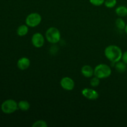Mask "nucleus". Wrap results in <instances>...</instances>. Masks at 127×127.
I'll use <instances>...</instances> for the list:
<instances>
[{
  "instance_id": "1",
  "label": "nucleus",
  "mask_w": 127,
  "mask_h": 127,
  "mask_svg": "<svg viewBox=\"0 0 127 127\" xmlns=\"http://www.w3.org/2000/svg\"><path fill=\"white\" fill-rule=\"evenodd\" d=\"M104 55L107 59L109 60L110 62L115 63L121 60L123 52L119 46L115 45H110L104 50Z\"/></svg>"
},
{
  "instance_id": "2",
  "label": "nucleus",
  "mask_w": 127,
  "mask_h": 127,
  "mask_svg": "<svg viewBox=\"0 0 127 127\" xmlns=\"http://www.w3.org/2000/svg\"><path fill=\"white\" fill-rule=\"evenodd\" d=\"M112 74V69L108 64H99L94 68V76L100 79H105Z\"/></svg>"
},
{
  "instance_id": "3",
  "label": "nucleus",
  "mask_w": 127,
  "mask_h": 127,
  "mask_svg": "<svg viewBox=\"0 0 127 127\" xmlns=\"http://www.w3.org/2000/svg\"><path fill=\"white\" fill-rule=\"evenodd\" d=\"M45 38L49 43L55 44L61 39V33L59 30L55 27H51L45 32Z\"/></svg>"
},
{
  "instance_id": "4",
  "label": "nucleus",
  "mask_w": 127,
  "mask_h": 127,
  "mask_svg": "<svg viewBox=\"0 0 127 127\" xmlns=\"http://www.w3.org/2000/svg\"><path fill=\"white\" fill-rule=\"evenodd\" d=\"M2 112L6 114H11L16 111L18 108V103L13 99H7L4 101L1 106Z\"/></svg>"
},
{
  "instance_id": "5",
  "label": "nucleus",
  "mask_w": 127,
  "mask_h": 127,
  "mask_svg": "<svg viewBox=\"0 0 127 127\" xmlns=\"http://www.w3.org/2000/svg\"><path fill=\"white\" fill-rule=\"evenodd\" d=\"M42 16L37 12H32L29 14L26 18V25L29 27H35L40 24Z\"/></svg>"
},
{
  "instance_id": "6",
  "label": "nucleus",
  "mask_w": 127,
  "mask_h": 127,
  "mask_svg": "<svg viewBox=\"0 0 127 127\" xmlns=\"http://www.w3.org/2000/svg\"><path fill=\"white\" fill-rule=\"evenodd\" d=\"M31 42L33 47H35V48H41L44 45V36L40 32H36L32 35V38H31Z\"/></svg>"
},
{
  "instance_id": "7",
  "label": "nucleus",
  "mask_w": 127,
  "mask_h": 127,
  "mask_svg": "<svg viewBox=\"0 0 127 127\" xmlns=\"http://www.w3.org/2000/svg\"><path fill=\"white\" fill-rule=\"evenodd\" d=\"M81 94L84 97L91 100H96L99 97L97 91L92 88H84L82 90Z\"/></svg>"
},
{
  "instance_id": "8",
  "label": "nucleus",
  "mask_w": 127,
  "mask_h": 127,
  "mask_svg": "<svg viewBox=\"0 0 127 127\" xmlns=\"http://www.w3.org/2000/svg\"><path fill=\"white\" fill-rule=\"evenodd\" d=\"M60 86L64 90L70 91L73 90V89L74 88L75 83L72 78L66 76L62 78L60 80Z\"/></svg>"
},
{
  "instance_id": "9",
  "label": "nucleus",
  "mask_w": 127,
  "mask_h": 127,
  "mask_svg": "<svg viewBox=\"0 0 127 127\" xmlns=\"http://www.w3.org/2000/svg\"><path fill=\"white\" fill-rule=\"evenodd\" d=\"M30 65H31V61L27 57H22L17 61V68L21 70H26L28 69Z\"/></svg>"
},
{
  "instance_id": "10",
  "label": "nucleus",
  "mask_w": 127,
  "mask_h": 127,
  "mask_svg": "<svg viewBox=\"0 0 127 127\" xmlns=\"http://www.w3.org/2000/svg\"><path fill=\"white\" fill-rule=\"evenodd\" d=\"M81 72L83 76L86 78H92L94 76V69H93V67L91 66L90 65H88V64L82 67Z\"/></svg>"
},
{
  "instance_id": "11",
  "label": "nucleus",
  "mask_w": 127,
  "mask_h": 127,
  "mask_svg": "<svg viewBox=\"0 0 127 127\" xmlns=\"http://www.w3.org/2000/svg\"><path fill=\"white\" fill-rule=\"evenodd\" d=\"M115 69H116L117 71L119 72V73H123L127 70V64L125 63H124L123 61L122 62L119 61V62L115 63Z\"/></svg>"
},
{
  "instance_id": "12",
  "label": "nucleus",
  "mask_w": 127,
  "mask_h": 127,
  "mask_svg": "<svg viewBox=\"0 0 127 127\" xmlns=\"http://www.w3.org/2000/svg\"><path fill=\"white\" fill-rule=\"evenodd\" d=\"M29 26L27 25H21L17 29V34L20 37L26 35L29 32Z\"/></svg>"
},
{
  "instance_id": "13",
  "label": "nucleus",
  "mask_w": 127,
  "mask_h": 127,
  "mask_svg": "<svg viewBox=\"0 0 127 127\" xmlns=\"http://www.w3.org/2000/svg\"><path fill=\"white\" fill-rule=\"evenodd\" d=\"M115 13L120 17H125L127 16V7L125 6H118L115 9Z\"/></svg>"
},
{
  "instance_id": "14",
  "label": "nucleus",
  "mask_w": 127,
  "mask_h": 127,
  "mask_svg": "<svg viewBox=\"0 0 127 127\" xmlns=\"http://www.w3.org/2000/svg\"><path fill=\"white\" fill-rule=\"evenodd\" d=\"M30 107H31V105L27 100H22L18 102V108L22 111H27L29 110Z\"/></svg>"
},
{
  "instance_id": "15",
  "label": "nucleus",
  "mask_w": 127,
  "mask_h": 127,
  "mask_svg": "<svg viewBox=\"0 0 127 127\" xmlns=\"http://www.w3.org/2000/svg\"><path fill=\"white\" fill-rule=\"evenodd\" d=\"M126 25L125 21L121 17L117 18L115 21V26H116L117 28L119 30H125Z\"/></svg>"
},
{
  "instance_id": "16",
  "label": "nucleus",
  "mask_w": 127,
  "mask_h": 127,
  "mask_svg": "<svg viewBox=\"0 0 127 127\" xmlns=\"http://www.w3.org/2000/svg\"><path fill=\"white\" fill-rule=\"evenodd\" d=\"M99 84H100V79L99 78L95 76L92 77L90 80V84L92 87H93V88L97 87L99 85Z\"/></svg>"
},
{
  "instance_id": "17",
  "label": "nucleus",
  "mask_w": 127,
  "mask_h": 127,
  "mask_svg": "<svg viewBox=\"0 0 127 127\" xmlns=\"http://www.w3.org/2000/svg\"><path fill=\"white\" fill-rule=\"evenodd\" d=\"M117 0H105L104 5L107 8H113L117 4Z\"/></svg>"
},
{
  "instance_id": "18",
  "label": "nucleus",
  "mask_w": 127,
  "mask_h": 127,
  "mask_svg": "<svg viewBox=\"0 0 127 127\" xmlns=\"http://www.w3.org/2000/svg\"><path fill=\"white\" fill-rule=\"evenodd\" d=\"M47 122L44 120H39L35 122L33 124H32V127H47Z\"/></svg>"
},
{
  "instance_id": "19",
  "label": "nucleus",
  "mask_w": 127,
  "mask_h": 127,
  "mask_svg": "<svg viewBox=\"0 0 127 127\" xmlns=\"http://www.w3.org/2000/svg\"><path fill=\"white\" fill-rule=\"evenodd\" d=\"M90 3L95 6H100L104 4L105 0H89Z\"/></svg>"
},
{
  "instance_id": "20",
  "label": "nucleus",
  "mask_w": 127,
  "mask_h": 127,
  "mask_svg": "<svg viewBox=\"0 0 127 127\" xmlns=\"http://www.w3.org/2000/svg\"><path fill=\"white\" fill-rule=\"evenodd\" d=\"M122 60L124 63H125L127 64V50L125 51V52H124V53H123Z\"/></svg>"
},
{
  "instance_id": "21",
  "label": "nucleus",
  "mask_w": 127,
  "mask_h": 127,
  "mask_svg": "<svg viewBox=\"0 0 127 127\" xmlns=\"http://www.w3.org/2000/svg\"><path fill=\"white\" fill-rule=\"evenodd\" d=\"M124 31H125V33H126V34L127 35V25H126V27H125V30H124Z\"/></svg>"
}]
</instances>
